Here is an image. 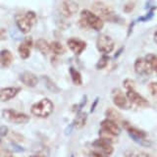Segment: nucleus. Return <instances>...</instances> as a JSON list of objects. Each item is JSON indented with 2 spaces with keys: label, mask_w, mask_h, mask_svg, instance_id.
Listing matches in <instances>:
<instances>
[{
  "label": "nucleus",
  "mask_w": 157,
  "mask_h": 157,
  "mask_svg": "<svg viewBox=\"0 0 157 157\" xmlns=\"http://www.w3.org/2000/svg\"><path fill=\"white\" fill-rule=\"evenodd\" d=\"M2 117L6 121L14 124H26L29 121V117L27 114L15 111L14 109H4L2 111Z\"/></svg>",
  "instance_id": "39448f33"
},
{
  "label": "nucleus",
  "mask_w": 157,
  "mask_h": 157,
  "mask_svg": "<svg viewBox=\"0 0 157 157\" xmlns=\"http://www.w3.org/2000/svg\"><path fill=\"white\" fill-rule=\"evenodd\" d=\"M106 117L107 119H110L112 121H118L120 119V114L116 110L112 109V108H108L106 111Z\"/></svg>",
  "instance_id": "a878e982"
},
{
  "label": "nucleus",
  "mask_w": 157,
  "mask_h": 157,
  "mask_svg": "<svg viewBox=\"0 0 157 157\" xmlns=\"http://www.w3.org/2000/svg\"><path fill=\"white\" fill-rule=\"evenodd\" d=\"M92 145L96 147V148H98L100 150V152H102V153H104L106 155H110L113 153V146L112 144H110V142H108L106 140H103L101 139L99 140H96L93 141Z\"/></svg>",
  "instance_id": "f3484780"
},
{
  "label": "nucleus",
  "mask_w": 157,
  "mask_h": 157,
  "mask_svg": "<svg viewBox=\"0 0 157 157\" xmlns=\"http://www.w3.org/2000/svg\"><path fill=\"white\" fill-rule=\"evenodd\" d=\"M42 78L44 80V83H45V86L47 87V90H50V91H52V92H55V93L60 91V90H59V87H58V86L55 85V83H54L48 77L43 76Z\"/></svg>",
  "instance_id": "b1692460"
},
{
  "label": "nucleus",
  "mask_w": 157,
  "mask_h": 157,
  "mask_svg": "<svg viewBox=\"0 0 157 157\" xmlns=\"http://www.w3.org/2000/svg\"><path fill=\"white\" fill-rule=\"evenodd\" d=\"M7 38V33L5 31V29L0 28V41L6 40Z\"/></svg>",
  "instance_id": "c756f323"
},
{
  "label": "nucleus",
  "mask_w": 157,
  "mask_h": 157,
  "mask_svg": "<svg viewBox=\"0 0 157 157\" xmlns=\"http://www.w3.org/2000/svg\"><path fill=\"white\" fill-rule=\"evenodd\" d=\"M154 41H155V43L157 44V31H156L155 33H154Z\"/></svg>",
  "instance_id": "4c0bfd02"
},
{
  "label": "nucleus",
  "mask_w": 157,
  "mask_h": 157,
  "mask_svg": "<svg viewBox=\"0 0 157 157\" xmlns=\"http://www.w3.org/2000/svg\"><path fill=\"white\" fill-rule=\"evenodd\" d=\"M20 91H21V88L15 87V86L1 88V90H0V101L6 102V101L11 100L15 96H17V94Z\"/></svg>",
  "instance_id": "ddd939ff"
},
{
  "label": "nucleus",
  "mask_w": 157,
  "mask_h": 157,
  "mask_svg": "<svg viewBox=\"0 0 157 157\" xmlns=\"http://www.w3.org/2000/svg\"><path fill=\"white\" fill-rule=\"evenodd\" d=\"M148 90L153 96H157V82H153L149 83Z\"/></svg>",
  "instance_id": "c85d7f7f"
},
{
  "label": "nucleus",
  "mask_w": 157,
  "mask_h": 157,
  "mask_svg": "<svg viewBox=\"0 0 157 157\" xmlns=\"http://www.w3.org/2000/svg\"><path fill=\"white\" fill-rule=\"evenodd\" d=\"M145 59L149 63L152 71H155L157 73V56L155 54H147Z\"/></svg>",
  "instance_id": "393cba45"
},
{
  "label": "nucleus",
  "mask_w": 157,
  "mask_h": 157,
  "mask_svg": "<svg viewBox=\"0 0 157 157\" xmlns=\"http://www.w3.org/2000/svg\"><path fill=\"white\" fill-rule=\"evenodd\" d=\"M60 11L63 17L70 18L78 11V5L74 0H64L61 4Z\"/></svg>",
  "instance_id": "6e6552de"
},
{
  "label": "nucleus",
  "mask_w": 157,
  "mask_h": 157,
  "mask_svg": "<svg viewBox=\"0 0 157 157\" xmlns=\"http://www.w3.org/2000/svg\"><path fill=\"white\" fill-rule=\"evenodd\" d=\"M108 60H109V58H108V56L106 55V54H104L99 60H98L97 64H96V68L98 69V70H101V69H104L107 64H108Z\"/></svg>",
  "instance_id": "bb28decb"
},
{
  "label": "nucleus",
  "mask_w": 157,
  "mask_h": 157,
  "mask_svg": "<svg viewBox=\"0 0 157 157\" xmlns=\"http://www.w3.org/2000/svg\"><path fill=\"white\" fill-rule=\"evenodd\" d=\"M100 126L102 128V130L109 132H111V134L115 135V136H119L120 132H121L120 127L116 124L115 121H112L110 119H106L104 121H102L100 123Z\"/></svg>",
  "instance_id": "dca6fc26"
},
{
  "label": "nucleus",
  "mask_w": 157,
  "mask_h": 157,
  "mask_svg": "<svg viewBox=\"0 0 157 157\" xmlns=\"http://www.w3.org/2000/svg\"><path fill=\"white\" fill-rule=\"evenodd\" d=\"M90 156L91 157H107L106 154L102 153V152H99V151H93V152H91Z\"/></svg>",
  "instance_id": "473e14b6"
},
{
  "label": "nucleus",
  "mask_w": 157,
  "mask_h": 157,
  "mask_svg": "<svg viewBox=\"0 0 157 157\" xmlns=\"http://www.w3.org/2000/svg\"><path fill=\"white\" fill-rule=\"evenodd\" d=\"M123 85H124L125 88H127V90H135V82L132 80H131V78H126V80L124 81V82H123Z\"/></svg>",
  "instance_id": "cd10ccee"
},
{
  "label": "nucleus",
  "mask_w": 157,
  "mask_h": 157,
  "mask_svg": "<svg viewBox=\"0 0 157 157\" xmlns=\"http://www.w3.org/2000/svg\"><path fill=\"white\" fill-rule=\"evenodd\" d=\"M113 102L114 104L121 108V109H129L132 103L128 99L127 95H125L121 90H115L113 93Z\"/></svg>",
  "instance_id": "f8f14e48"
},
{
  "label": "nucleus",
  "mask_w": 157,
  "mask_h": 157,
  "mask_svg": "<svg viewBox=\"0 0 157 157\" xmlns=\"http://www.w3.org/2000/svg\"><path fill=\"white\" fill-rule=\"evenodd\" d=\"M135 71L140 76H148L151 74L152 69L145 58H139L135 62Z\"/></svg>",
  "instance_id": "9b49d317"
},
{
  "label": "nucleus",
  "mask_w": 157,
  "mask_h": 157,
  "mask_svg": "<svg viewBox=\"0 0 157 157\" xmlns=\"http://www.w3.org/2000/svg\"><path fill=\"white\" fill-rule=\"evenodd\" d=\"M13 62V55L7 49H4L0 52V63L3 68H7L12 64Z\"/></svg>",
  "instance_id": "a211bd4d"
},
{
  "label": "nucleus",
  "mask_w": 157,
  "mask_h": 157,
  "mask_svg": "<svg viewBox=\"0 0 157 157\" xmlns=\"http://www.w3.org/2000/svg\"><path fill=\"white\" fill-rule=\"evenodd\" d=\"M134 7H135V4L134 3H128V4H126L125 5V7H124V11L125 12H131L132 9H134Z\"/></svg>",
  "instance_id": "2f4dec72"
},
{
  "label": "nucleus",
  "mask_w": 157,
  "mask_h": 157,
  "mask_svg": "<svg viewBox=\"0 0 157 157\" xmlns=\"http://www.w3.org/2000/svg\"><path fill=\"white\" fill-rule=\"evenodd\" d=\"M8 128L5 126H0V136H5L8 134Z\"/></svg>",
  "instance_id": "7c9ffc66"
},
{
  "label": "nucleus",
  "mask_w": 157,
  "mask_h": 157,
  "mask_svg": "<svg viewBox=\"0 0 157 157\" xmlns=\"http://www.w3.org/2000/svg\"><path fill=\"white\" fill-rule=\"evenodd\" d=\"M97 102H98V98H97V99L94 101V102H93V105H92V107H91V109H90V112H93V109H94V107L97 105Z\"/></svg>",
  "instance_id": "e433bc0d"
},
{
  "label": "nucleus",
  "mask_w": 157,
  "mask_h": 157,
  "mask_svg": "<svg viewBox=\"0 0 157 157\" xmlns=\"http://www.w3.org/2000/svg\"><path fill=\"white\" fill-rule=\"evenodd\" d=\"M67 45L68 47L71 49V51L75 54V55H81L83 52V50L86 47V43L82 40V39H78L76 37H72L69 38L67 41Z\"/></svg>",
  "instance_id": "9d476101"
},
{
  "label": "nucleus",
  "mask_w": 157,
  "mask_h": 157,
  "mask_svg": "<svg viewBox=\"0 0 157 157\" xmlns=\"http://www.w3.org/2000/svg\"><path fill=\"white\" fill-rule=\"evenodd\" d=\"M0 144H1V140H0Z\"/></svg>",
  "instance_id": "ea45409f"
},
{
  "label": "nucleus",
  "mask_w": 157,
  "mask_h": 157,
  "mask_svg": "<svg viewBox=\"0 0 157 157\" xmlns=\"http://www.w3.org/2000/svg\"><path fill=\"white\" fill-rule=\"evenodd\" d=\"M0 157H13V155L8 150H1L0 151Z\"/></svg>",
  "instance_id": "72a5a7b5"
},
{
  "label": "nucleus",
  "mask_w": 157,
  "mask_h": 157,
  "mask_svg": "<svg viewBox=\"0 0 157 157\" xmlns=\"http://www.w3.org/2000/svg\"><path fill=\"white\" fill-rule=\"evenodd\" d=\"M126 95L132 104H135L140 107H148L149 106L148 101H147L144 96H141L139 92H136L135 90H127Z\"/></svg>",
  "instance_id": "1a4fd4ad"
},
{
  "label": "nucleus",
  "mask_w": 157,
  "mask_h": 157,
  "mask_svg": "<svg viewBox=\"0 0 157 157\" xmlns=\"http://www.w3.org/2000/svg\"><path fill=\"white\" fill-rule=\"evenodd\" d=\"M114 41L113 39L106 34H100L97 38L96 41V47L98 51L103 54H109L114 49Z\"/></svg>",
  "instance_id": "0eeeda50"
},
{
  "label": "nucleus",
  "mask_w": 157,
  "mask_h": 157,
  "mask_svg": "<svg viewBox=\"0 0 157 157\" xmlns=\"http://www.w3.org/2000/svg\"><path fill=\"white\" fill-rule=\"evenodd\" d=\"M36 47L39 52L43 54V55H47L49 51H50V44H49L45 39H42V38H39L36 41Z\"/></svg>",
  "instance_id": "6ab92c4d"
},
{
  "label": "nucleus",
  "mask_w": 157,
  "mask_h": 157,
  "mask_svg": "<svg viewBox=\"0 0 157 157\" xmlns=\"http://www.w3.org/2000/svg\"><path fill=\"white\" fill-rule=\"evenodd\" d=\"M20 80L25 86L29 87H34L38 83V78L31 72H24L20 76Z\"/></svg>",
  "instance_id": "2eb2a0df"
},
{
  "label": "nucleus",
  "mask_w": 157,
  "mask_h": 157,
  "mask_svg": "<svg viewBox=\"0 0 157 157\" xmlns=\"http://www.w3.org/2000/svg\"><path fill=\"white\" fill-rule=\"evenodd\" d=\"M53 109H54V105L52 101L47 99V98H43V99L39 100L38 102L34 103L31 107V112L36 117L46 118L49 115H51Z\"/></svg>",
  "instance_id": "7ed1b4c3"
},
{
  "label": "nucleus",
  "mask_w": 157,
  "mask_h": 157,
  "mask_svg": "<svg viewBox=\"0 0 157 157\" xmlns=\"http://www.w3.org/2000/svg\"><path fill=\"white\" fill-rule=\"evenodd\" d=\"M99 136H100V139L103 140H106L108 142H110V144H113V142H116L117 140V136L111 134V132H107V131H104V130H100L99 132Z\"/></svg>",
  "instance_id": "5701e85b"
},
{
  "label": "nucleus",
  "mask_w": 157,
  "mask_h": 157,
  "mask_svg": "<svg viewBox=\"0 0 157 157\" xmlns=\"http://www.w3.org/2000/svg\"><path fill=\"white\" fill-rule=\"evenodd\" d=\"M70 76H71V78L73 82L75 83L76 86H81L82 83V75L81 73L78 72V70H76L75 68H70Z\"/></svg>",
  "instance_id": "412c9836"
},
{
  "label": "nucleus",
  "mask_w": 157,
  "mask_h": 157,
  "mask_svg": "<svg viewBox=\"0 0 157 157\" xmlns=\"http://www.w3.org/2000/svg\"><path fill=\"white\" fill-rule=\"evenodd\" d=\"M136 157H150V155L145 153V152H140V153H139Z\"/></svg>",
  "instance_id": "c9c22d12"
},
{
  "label": "nucleus",
  "mask_w": 157,
  "mask_h": 157,
  "mask_svg": "<svg viewBox=\"0 0 157 157\" xmlns=\"http://www.w3.org/2000/svg\"><path fill=\"white\" fill-rule=\"evenodd\" d=\"M80 23L83 27H88L91 28L92 29L95 31H100L103 28V21L91 11L85 9L81 12V20Z\"/></svg>",
  "instance_id": "f03ea898"
},
{
  "label": "nucleus",
  "mask_w": 157,
  "mask_h": 157,
  "mask_svg": "<svg viewBox=\"0 0 157 157\" xmlns=\"http://www.w3.org/2000/svg\"><path fill=\"white\" fill-rule=\"evenodd\" d=\"M152 16H153V12L150 11L148 14L146 15V16H144V17H140V18L139 19V21H147V20L151 19V18H152Z\"/></svg>",
  "instance_id": "f704fd0d"
},
{
  "label": "nucleus",
  "mask_w": 157,
  "mask_h": 157,
  "mask_svg": "<svg viewBox=\"0 0 157 157\" xmlns=\"http://www.w3.org/2000/svg\"><path fill=\"white\" fill-rule=\"evenodd\" d=\"M50 51H52L55 55H62L65 53V47L59 41H53L50 43Z\"/></svg>",
  "instance_id": "4be33fe9"
},
{
  "label": "nucleus",
  "mask_w": 157,
  "mask_h": 157,
  "mask_svg": "<svg viewBox=\"0 0 157 157\" xmlns=\"http://www.w3.org/2000/svg\"><path fill=\"white\" fill-rule=\"evenodd\" d=\"M29 157H39V156H36V155H32V156H29Z\"/></svg>",
  "instance_id": "58836bf2"
},
{
  "label": "nucleus",
  "mask_w": 157,
  "mask_h": 157,
  "mask_svg": "<svg viewBox=\"0 0 157 157\" xmlns=\"http://www.w3.org/2000/svg\"><path fill=\"white\" fill-rule=\"evenodd\" d=\"M87 119V114L85 112H78V114L77 115L75 121H74L73 125L75 126L77 129H82V128L86 125Z\"/></svg>",
  "instance_id": "aec40b11"
},
{
  "label": "nucleus",
  "mask_w": 157,
  "mask_h": 157,
  "mask_svg": "<svg viewBox=\"0 0 157 157\" xmlns=\"http://www.w3.org/2000/svg\"><path fill=\"white\" fill-rule=\"evenodd\" d=\"M92 9L95 12L94 14H96L102 21L103 20H105V21H114L116 18L113 9L109 5H107L101 1H97L95 3H93Z\"/></svg>",
  "instance_id": "20e7f679"
},
{
  "label": "nucleus",
  "mask_w": 157,
  "mask_h": 157,
  "mask_svg": "<svg viewBox=\"0 0 157 157\" xmlns=\"http://www.w3.org/2000/svg\"><path fill=\"white\" fill-rule=\"evenodd\" d=\"M15 22L20 32L28 33L36 22V15L33 11H28L26 14H18L15 17Z\"/></svg>",
  "instance_id": "f257e3e1"
},
{
  "label": "nucleus",
  "mask_w": 157,
  "mask_h": 157,
  "mask_svg": "<svg viewBox=\"0 0 157 157\" xmlns=\"http://www.w3.org/2000/svg\"><path fill=\"white\" fill-rule=\"evenodd\" d=\"M123 125H124L125 129L129 132L130 136L132 140H135L136 142H139L141 145H149V142L145 140L146 137V134L141 130L136 129V128L131 126L128 122H123Z\"/></svg>",
  "instance_id": "423d86ee"
},
{
  "label": "nucleus",
  "mask_w": 157,
  "mask_h": 157,
  "mask_svg": "<svg viewBox=\"0 0 157 157\" xmlns=\"http://www.w3.org/2000/svg\"><path fill=\"white\" fill-rule=\"evenodd\" d=\"M33 46V39L32 37H27L25 40L20 44L18 48V52L22 59L26 60L31 55V48Z\"/></svg>",
  "instance_id": "4468645a"
}]
</instances>
